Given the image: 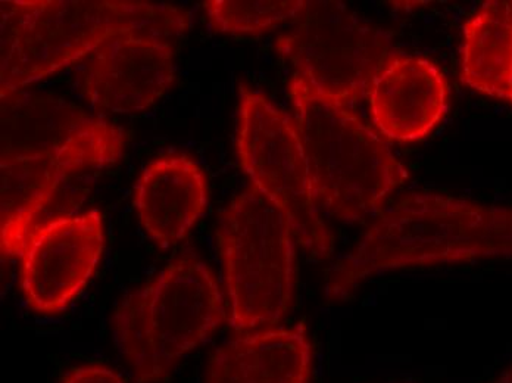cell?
Returning <instances> with one entry per match:
<instances>
[{
    "label": "cell",
    "mask_w": 512,
    "mask_h": 383,
    "mask_svg": "<svg viewBox=\"0 0 512 383\" xmlns=\"http://www.w3.org/2000/svg\"><path fill=\"white\" fill-rule=\"evenodd\" d=\"M479 260H512V207L410 193L337 261L327 292L342 300L377 274Z\"/></svg>",
    "instance_id": "1"
},
{
    "label": "cell",
    "mask_w": 512,
    "mask_h": 383,
    "mask_svg": "<svg viewBox=\"0 0 512 383\" xmlns=\"http://www.w3.org/2000/svg\"><path fill=\"white\" fill-rule=\"evenodd\" d=\"M0 92L40 82L124 31L187 33L192 17L171 3L117 0H2Z\"/></svg>",
    "instance_id": "2"
},
{
    "label": "cell",
    "mask_w": 512,
    "mask_h": 383,
    "mask_svg": "<svg viewBox=\"0 0 512 383\" xmlns=\"http://www.w3.org/2000/svg\"><path fill=\"white\" fill-rule=\"evenodd\" d=\"M289 96L320 211L349 224L379 213L408 179L401 161L354 107L324 95L305 77L293 74Z\"/></svg>",
    "instance_id": "3"
},
{
    "label": "cell",
    "mask_w": 512,
    "mask_h": 383,
    "mask_svg": "<svg viewBox=\"0 0 512 383\" xmlns=\"http://www.w3.org/2000/svg\"><path fill=\"white\" fill-rule=\"evenodd\" d=\"M224 319L223 292L214 273L201 258L187 254L126 295L111 326L137 383H158Z\"/></svg>",
    "instance_id": "4"
},
{
    "label": "cell",
    "mask_w": 512,
    "mask_h": 383,
    "mask_svg": "<svg viewBox=\"0 0 512 383\" xmlns=\"http://www.w3.org/2000/svg\"><path fill=\"white\" fill-rule=\"evenodd\" d=\"M218 241L231 328L246 332L282 322L296 276V238L286 213L251 183L224 211Z\"/></svg>",
    "instance_id": "5"
},
{
    "label": "cell",
    "mask_w": 512,
    "mask_h": 383,
    "mask_svg": "<svg viewBox=\"0 0 512 383\" xmlns=\"http://www.w3.org/2000/svg\"><path fill=\"white\" fill-rule=\"evenodd\" d=\"M236 146L252 185L289 217L296 242L315 260L330 258L333 233L315 202L295 120L245 84L240 86Z\"/></svg>",
    "instance_id": "6"
},
{
    "label": "cell",
    "mask_w": 512,
    "mask_h": 383,
    "mask_svg": "<svg viewBox=\"0 0 512 383\" xmlns=\"http://www.w3.org/2000/svg\"><path fill=\"white\" fill-rule=\"evenodd\" d=\"M280 55L320 92L354 107L392 54L389 37L345 3L312 0L277 40Z\"/></svg>",
    "instance_id": "7"
},
{
    "label": "cell",
    "mask_w": 512,
    "mask_h": 383,
    "mask_svg": "<svg viewBox=\"0 0 512 383\" xmlns=\"http://www.w3.org/2000/svg\"><path fill=\"white\" fill-rule=\"evenodd\" d=\"M126 132L61 98L27 90L0 92V160L51 157L84 170L112 167Z\"/></svg>",
    "instance_id": "8"
},
{
    "label": "cell",
    "mask_w": 512,
    "mask_h": 383,
    "mask_svg": "<svg viewBox=\"0 0 512 383\" xmlns=\"http://www.w3.org/2000/svg\"><path fill=\"white\" fill-rule=\"evenodd\" d=\"M101 211L59 216L28 233L20 255V286L37 313L65 310L83 292L101 260Z\"/></svg>",
    "instance_id": "9"
},
{
    "label": "cell",
    "mask_w": 512,
    "mask_h": 383,
    "mask_svg": "<svg viewBox=\"0 0 512 383\" xmlns=\"http://www.w3.org/2000/svg\"><path fill=\"white\" fill-rule=\"evenodd\" d=\"M176 79L167 37L131 30L115 34L90 54L81 92L101 111L137 114L162 98Z\"/></svg>",
    "instance_id": "10"
},
{
    "label": "cell",
    "mask_w": 512,
    "mask_h": 383,
    "mask_svg": "<svg viewBox=\"0 0 512 383\" xmlns=\"http://www.w3.org/2000/svg\"><path fill=\"white\" fill-rule=\"evenodd\" d=\"M371 121L393 142H414L445 117L449 86L429 59L392 52L368 90Z\"/></svg>",
    "instance_id": "11"
},
{
    "label": "cell",
    "mask_w": 512,
    "mask_h": 383,
    "mask_svg": "<svg viewBox=\"0 0 512 383\" xmlns=\"http://www.w3.org/2000/svg\"><path fill=\"white\" fill-rule=\"evenodd\" d=\"M133 202L146 235L161 247L176 245L208 207L204 171L187 155L156 158L140 173Z\"/></svg>",
    "instance_id": "12"
},
{
    "label": "cell",
    "mask_w": 512,
    "mask_h": 383,
    "mask_svg": "<svg viewBox=\"0 0 512 383\" xmlns=\"http://www.w3.org/2000/svg\"><path fill=\"white\" fill-rule=\"evenodd\" d=\"M311 344L304 323L234 339L209 361L205 383H308Z\"/></svg>",
    "instance_id": "13"
},
{
    "label": "cell",
    "mask_w": 512,
    "mask_h": 383,
    "mask_svg": "<svg viewBox=\"0 0 512 383\" xmlns=\"http://www.w3.org/2000/svg\"><path fill=\"white\" fill-rule=\"evenodd\" d=\"M84 170L51 157L0 160V251L2 261L20 260L28 233L59 186Z\"/></svg>",
    "instance_id": "14"
},
{
    "label": "cell",
    "mask_w": 512,
    "mask_h": 383,
    "mask_svg": "<svg viewBox=\"0 0 512 383\" xmlns=\"http://www.w3.org/2000/svg\"><path fill=\"white\" fill-rule=\"evenodd\" d=\"M512 0L483 3L464 26L461 79L476 92L508 101Z\"/></svg>",
    "instance_id": "15"
},
{
    "label": "cell",
    "mask_w": 512,
    "mask_h": 383,
    "mask_svg": "<svg viewBox=\"0 0 512 383\" xmlns=\"http://www.w3.org/2000/svg\"><path fill=\"white\" fill-rule=\"evenodd\" d=\"M305 0H209L211 26L218 33L261 36L286 23H295Z\"/></svg>",
    "instance_id": "16"
},
{
    "label": "cell",
    "mask_w": 512,
    "mask_h": 383,
    "mask_svg": "<svg viewBox=\"0 0 512 383\" xmlns=\"http://www.w3.org/2000/svg\"><path fill=\"white\" fill-rule=\"evenodd\" d=\"M61 383H126L115 370L98 364L74 367Z\"/></svg>",
    "instance_id": "17"
},
{
    "label": "cell",
    "mask_w": 512,
    "mask_h": 383,
    "mask_svg": "<svg viewBox=\"0 0 512 383\" xmlns=\"http://www.w3.org/2000/svg\"><path fill=\"white\" fill-rule=\"evenodd\" d=\"M490 383H512V366L508 367L505 372H502L495 381Z\"/></svg>",
    "instance_id": "18"
},
{
    "label": "cell",
    "mask_w": 512,
    "mask_h": 383,
    "mask_svg": "<svg viewBox=\"0 0 512 383\" xmlns=\"http://www.w3.org/2000/svg\"><path fill=\"white\" fill-rule=\"evenodd\" d=\"M512 105V34H511V45H510V92H508V101Z\"/></svg>",
    "instance_id": "19"
}]
</instances>
